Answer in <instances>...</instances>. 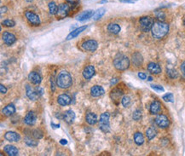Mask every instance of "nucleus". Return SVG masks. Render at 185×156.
I'll return each instance as SVG.
<instances>
[{"label":"nucleus","instance_id":"1","mask_svg":"<svg viewBox=\"0 0 185 156\" xmlns=\"http://www.w3.org/2000/svg\"><path fill=\"white\" fill-rule=\"evenodd\" d=\"M169 32V25L167 23L160 21L154 22L151 28V33L153 37L155 38H162Z\"/></svg>","mask_w":185,"mask_h":156},{"label":"nucleus","instance_id":"2","mask_svg":"<svg viewBox=\"0 0 185 156\" xmlns=\"http://www.w3.org/2000/svg\"><path fill=\"white\" fill-rule=\"evenodd\" d=\"M73 84L71 74L66 70L61 71L56 78V85L62 89H67Z\"/></svg>","mask_w":185,"mask_h":156},{"label":"nucleus","instance_id":"3","mask_svg":"<svg viewBox=\"0 0 185 156\" xmlns=\"http://www.w3.org/2000/svg\"><path fill=\"white\" fill-rule=\"evenodd\" d=\"M114 66L119 71H125L130 67V60L124 54H118L114 60Z\"/></svg>","mask_w":185,"mask_h":156},{"label":"nucleus","instance_id":"4","mask_svg":"<svg viewBox=\"0 0 185 156\" xmlns=\"http://www.w3.org/2000/svg\"><path fill=\"white\" fill-rule=\"evenodd\" d=\"M109 119H110V114L105 112L102 114L99 119V128L102 131L107 133L110 130V123H109Z\"/></svg>","mask_w":185,"mask_h":156},{"label":"nucleus","instance_id":"5","mask_svg":"<svg viewBox=\"0 0 185 156\" xmlns=\"http://www.w3.org/2000/svg\"><path fill=\"white\" fill-rule=\"evenodd\" d=\"M139 23H140L141 29L143 32H148L151 30L154 22L149 16H143L139 19Z\"/></svg>","mask_w":185,"mask_h":156},{"label":"nucleus","instance_id":"6","mask_svg":"<svg viewBox=\"0 0 185 156\" xmlns=\"http://www.w3.org/2000/svg\"><path fill=\"white\" fill-rule=\"evenodd\" d=\"M69 12H70V7H69L68 4L63 3L58 6V10H57L56 15L58 19H63L67 17L69 14Z\"/></svg>","mask_w":185,"mask_h":156},{"label":"nucleus","instance_id":"7","mask_svg":"<svg viewBox=\"0 0 185 156\" xmlns=\"http://www.w3.org/2000/svg\"><path fill=\"white\" fill-rule=\"evenodd\" d=\"M155 121L156 125L160 128H167L170 125V121L168 118L164 114H159L156 116Z\"/></svg>","mask_w":185,"mask_h":156},{"label":"nucleus","instance_id":"8","mask_svg":"<svg viewBox=\"0 0 185 156\" xmlns=\"http://www.w3.org/2000/svg\"><path fill=\"white\" fill-rule=\"evenodd\" d=\"M25 15H26L27 21L29 22L32 25H34V26H38L40 24V18L39 16L35 14L34 12L32 11H26L25 13Z\"/></svg>","mask_w":185,"mask_h":156},{"label":"nucleus","instance_id":"9","mask_svg":"<svg viewBox=\"0 0 185 156\" xmlns=\"http://www.w3.org/2000/svg\"><path fill=\"white\" fill-rule=\"evenodd\" d=\"M97 47H98V44L94 39H89V40L85 41L82 44V48L84 49L85 50H86V51H95L97 49Z\"/></svg>","mask_w":185,"mask_h":156},{"label":"nucleus","instance_id":"10","mask_svg":"<svg viewBox=\"0 0 185 156\" xmlns=\"http://www.w3.org/2000/svg\"><path fill=\"white\" fill-rule=\"evenodd\" d=\"M26 92L27 97L31 100H37L38 97H39V94L38 92L37 89H34L30 85L26 86Z\"/></svg>","mask_w":185,"mask_h":156},{"label":"nucleus","instance_id":"11","mask_svg":"<svg viewBox=\"0 0 185 156\" xmlns=\"http://www.w3.org/2000/svg\"><path fill=\"white\" fill-rule=\"evenodd\" d=\"M2 38H3V40L7 45H11L15 43L16 41V38L13 34L11 33H9V32H4L2 34Z\"/></svg>","mask_w":185,"mask_h":156},{"label":"nucleus","instance_id":"12","mask_svg":"<svg viewBox=\"0 0 185 156\" xmlns=\"http://www.w3.org/2000/svg\"><path fill=\"white\" fill-rule=\"evenodd\" d=\"M37 120V116L35 114V113L33 111L28 112L26 114V115L24 118V123L27 125V126H33L35 124Z\"/></svg>","mask_w":185,"mask_h":156},{"label":"nucleus","instance_id":"13","mask_svg":"<svg viewBox=\"0 0 185 156\" xmlns=\"http://www.w3.org/2000/svg\"><path fill=\"white\" fill-rule=\"evenodd\" d=\"M28 79H29V81L32 84L38 86L41 83V81H42V77H41V75L38 73L34 71V72H31L28 74Z\"/></svg>","mask_w":185,"mask_h":156},{"label":"nucleus","instance_id":"14","mask_svg":"<svg viewBox=\"0 0 185 156\" xmlns=\"http://www.w3.org/2000/svg\"><path fill=\"white\" fill-rule=\"evenodd\" d=\"M94 74H95V67H93L92 65H89V66L85 67L83 71V77L85 79H90Z\"/></svg>","mask_w":185,"mask_h":156},{"label":"nucleus","instance_id":"15","mask_svg":"<svg viewBox=\"0 0 185 156\" xmlns=\"http://www.w3.org/2000/svg\"><path fill=\"white\" fill-rule=\"evenodd\" d=\"M4 138L9 142H18L21 139V136L15 131H7L4 134Z\"/></svg>","mask_w":185,"mask_h":156},{"label":"nucleus","instance_id":"16","mask_svg":"<svg viewBox=\"0 0 185 156\" xmlns=\"http://www.w3.org/2000/svg\"><path fill=\"white\" fill-rule=\"evenodd\" d=\"M57 102L61 106H67L71 103V97L67 94H62L57 97Z\"/></svg>","mask_w":185,"mask_h":156},{"label":"nucleus","instance_id":"17","mask_svg":"<svg viewBox=\"0 0 185 156\" xmlns=\"http://www.w3.org/2000/svg\"><path fill=\"white\" fill-rule=\"evenodd\" d=\"M93 15H94V11L91 10H85V11L80 13V14L76 17V20H77V21H79V22H84V21L89 20L90 17H92Z\"/></svg>","mask_w":185,"mask_h":156},{"label":"nucleus","instance_id":"18","mask_svg":"<svg viewBox=\"0 0 185 156\" xmlns=\"http://www.w3.org/2000/svg\"><path fill=\"white\" fill-rule=\"evenodd\" d=\"M148 70L149 73H151L153 74H159L161 73V67H159V64L155 62H149L148 64Z\"/></svg>","mask_w":185,"mask_h":156},{"label":"nucleus","instance_id":"19","mask_svg":"<svg viewBox=\"0 0 185 156\" xmlns=\"http://www.w3.org/2000/svg\"><path fill=\"white\" fill-rule=\"evenodd\" d=\"M63 119L67 123V124H72L74 123L75 119V113L72 109H68L63 114Z\"/></svg>","mask_w":185,"mask_h":156},{"label":"nucleus","instance_id":"20","mask_svg":"<svg viewBox=\"0 0 185 156\" xmlns=\"http://www.w3.org/2000/svg\"><path fill=\"white\" fill-rule=\"evenodd\" d=\"M86 28H87V26H80V27H78V28H76V29L74 30L73 32H71L70 34L67 35V37L66 39H67V40H71V39H73V38H74L78 37V35L81 34V33H83Z\"/></svg>","mask_w":185,"mask_h":156},{"label":"nucleus","instance_id":"21","mask_svg":"<svg viewBox=\"0 0 185 156\" xmlns=\"http://www.w3.org/2000/svg\"><path fill=\"white\" fill-rule=\"evenodd\" d=\"M104 93H105V90H104L103 88L100 86H94L93 87H91V89H90V95L94 97L103 96Z\"/></svg>","mask_w":185,"mask_h":156},{"label":"nucleus","instance_id":"22","mask_svg":"<svg viewBox=\"0 0 185 156\" xmlns=\"http://www.w3.org/2000/svg\"><path fill=\"white\" fill-rule=\"evenodd\" d=\"M3 114L5 116H11L13 115L15 113V107L14 106V104L10 103L8 104L7 106H5L3 110H2Z\"/></svg>","mask_w":185,"mask_h":156},{"label":"nucleus","instance_id":"23","mask_svg":"<svg viewBox=\"0 0 185 156\" xmlns=\"http://www.w3.org/2000/svg\"><path fill=\"white\" fill-rule=\"evenodd\" d=\"M161 109V104L159 101H154L151 104H150V108H149V111L152 114H157Z\"/></svg>","mask_w":185,"mask_h":156},{"label":"nucleus","instance_id":"24","mask_svg":"<svg viewBox=\"0 0 185 156\" xmlns=\"http://www.w3.org/2000/svg\"><path fill=\"white\" fill-rule=\"evenodd\" d=\"M132 62L136 67H141L143 62V58L139 52H136L132 55Z\"/></svg>","mask_w":185,"mask_h":156},{"label":"nucleus","instance_id":"25","mask_svg":"<svg viewBox=\"0 0 185 156\" xmlns=\"http://www.w3.org/2000/svg\"><path fill=\"white\" fill-rule=\"evenodd\" d=\"M4 151L7 153L8 155L16 156L19 154V150L16 149V147L13 145H6L4 147Z\"/></svg>","mask_w":185,"mask_h":156},{"label":"nucleus","instance_id":"26","mask_svg":"<svg viewBox=\"0 0 185 156\" xmlns=\"http://www.w3.org/2000/svg\"><path fill=\"white\" fill-rule=\"evenodd\" d=\"M85 120L89 125L93 126V125H95V124L97 123L98 119H97V116H96V114H94L92 112H89L85 116Z\"/></svg>","mask_w":185,"mask_h":156},{"label":"nucleus","instance_id":"27","mask_svg":"<svg viewBox=\"0 0 185 156\" xmlns=\"http://www.w3.org/2000/svg\"><path fill=\"white\" fill-rule=\"evenodd\" d=\"M123 91L119 89H115L111 91V94H110V97H111L112 100L115 102H117L116 101H119L120 99V97L122 96Z\"/></svg>","mask_w":185,"mask_h":156},{"label":"nucleus","instance_id":"28","mask_svg":"<svg viewBox=\"0 0 185 156\" xmlns=\"http://www.w3.org/2000/svg\"><path fill=\"white\" fill-rule=\"evenodd\" d=\"M107 30H108V32H110L111 34H118L119 32H120V26H119L118 24H116V23H110V24H108V26H107Z\"/></svg>","mask_w":185,"mask_h":156},{"label":"nucleus","instance_id":"29","mask_svg":"<svg viewBox=\"0 0 185 156\" xmlns=\"http://www.w3.org/2000/svg\"><path fill=\"white\" fill-rule=\"evenodd\" d=\"M134 142L138 146L143 144V142H144V137H143V135L141 133V132H136V133L134 134Z\"/></svg>","mask_w":185,"mask_h":156},{"label":"nucleus","instance_id":"30","mask_svg":"<svg viewBox=\"0 0 185 156\" xmlns=\"http://www.w3.org/2000/svg\"><path fill=\"white\" fill-rule=\"evenodd\" d=\"M106 13V9L105 8H101L99 10H97L95 13H94V15H93L92 18L94 21H97V20H99L100 18H102L103 15Z\"/></svg>","mask_w":185,"mask_h":156},{"label":"nucleus","instance_id":"31","mask_svg":"<svg viewBox=\"0 0 185 156\" xmlns=\"http://www.w3.org/2000/svg\"><path fill=\"white\" fill-rule=\"evenodd\" d=\"M24 142L28 147H36L38 145V142L34 138H31V137H25L24 138Z\"/></svg>","mask_w":185,"mask_h":156},{"label":"nucleus","instance_id":"32","mask_svg":"<svg viewBox=\"0 0 185 156\" xmlns=\"http://www.w3.org/2000/svg\"><path fill=\"white\" fill-rule=\"evenodd\" d=\"M156 134H157V131L153 127H150V128H148V130H146V137L148 138V140H152L153 138H155Z\"/></svg>","mask_w":185,"mask_h":156},{"label":"nucleus","instance_id":"33","mask_svg":"<svg viewBox=\"0 0 185 156\" xmlns=\"http://www.w3.org/2000/svg\"><path fill=\"white\" fill-rule=\"evenodd\" d=\"M49 10H50V13L51 15H56L57 10H58V6L56 5L55 2H50L49 3Z\"/></svg>","mask_w":185,"mask_h":156},{"label":"nucleus","instance_id":"34","mask_svg":"<svg viewBox=\"0 0 185 156\" xmlns=\"http://www.w3.org/2000/svg\"><path fill=\"white\" fill-rule=\"evenodd\" d=\"M167 75L170 77L171 78H176L178 77V71L174 68H167Z\"/></svg>","mask_w":185,"mask_h":156},{"label":"nucleus","instance_id":"35","mask_svg":"<svg viewBox=\"0 0 185 156\" xmlns=\"http://www.w3.org/2000/svg\"><path fill=\"white\" fill-rule=\"evenodd\" d=\"M162 99L167 102H174V97L172 93H167L166 95H164Z\"/></svg>","mask_w":185,"mask_h":156},{"label":"nucleus","instance_id":"36","mask_svg":"<svg viewBox=\"0 0 185 156\" xmlns=\"http://www.w3.org/2000/svg\"><path fill=\"white\" fill-rule=\"evenodd\" d=\"M142 117H143V114H142V111H141L140 109H137V110H135L133 112V114H132V118H133L134 120H140L142 119Z\"/></svg>","mask_w":185,"mask_h":156},{"label":"nucleus","instance_id":"37","mask_svg":"<svg viewBox=\"0 0 185 156\" xmlns=\"http://www.w3.org/2000/svg\"><path fill=\"white\" fill-rule=\"evenodd\" d=\"M121 103H122V105L125 108L129 107L130 104H131V98H130V97H128V96H124V97L121 98Z\"/></svg>","mask_w":185,"mask_h":156},{"label":"nucleus","instance_id":"38","mask_svg":"<svg viewBox=\"0 0 185 156\" xmlns=\"http://www.w3.org/2000/svg\"><path fill=\"white\" fill-rule=\"evenodd\" d=\"M155 15H156V18L158 21H160V22H164V20L166 19V14L163 11H155Z\"/></svg>","mask_w":185,"mask_h":156},{"label":"nucleus","instance_id":"39","mask_svg":"<svg viewBox=\"0 0 185 156\" xmlns=\"http://www.w3.org/2000/svg\"><path fill=\"white\" fill-rule=\"evenodd\" d=\"M2 24L4 26H7V27H13V26H15V22L13 20H4V22H2Z\"/></svg>","mask_w":185,"mask_h":156},{"label":"nucleus","instance_id":"40","mask_svg":"<svg viewBox=\"0 0 185 156\" xmlns=\"http://www.w3.org/2000/svg\"><path fill=\"white\" fill-rule=\"evenodd\" d=\"M33 136H34L36 139H41V138H43V132H42L40 130H38L37 129V130H34Z\"/></svg>","mask_w":185,"mask_h":156},{"label":"nucleus","instance_id":"41","mask_svg":"<svg viewBox=\"0 0 185 156\" xmlns=\"http://www.w3.org/2000/svg\"><path fill=\"white\" fill-rule=\"evenodd\" d=\"M151 88L153 90H155L157 92H161V91L165 90L162 86H159V85H151Z\"/></svg>","mask_w":185,"mask_h":156},{"label":"nucleus","instance_id":"42","mask_svg":"<svg viewBox=\"0 0 185 156\" xmlns=\"http://www.w3.org/2000/svg\"><path fill=\"white\" fill-rule=\"evenodd\" d=\"M121 3H125V4H134L135 2L139 1V0H119Z\"/></svg>","mask_w":185,"mask_h":156},{"label":"nucleus","instance_id":"43","mask_svg":"<svg viewBox=\"0 0 185 156\" xmlns=\"http://www.w3.org/2000/svg\"><path fill=\"white\" fill-rule=\"evenodd\" d=\"M180 69H181V72H182V74H183V76L185 78V61L183 62V63L181 64V67H180Z\"/></svg>","mask_w":185,"mask_h":156},{"label":"nucleus","instance_id":"44","mask_svg":"<svg viewBox=\"0 0 185 156\" xmlns=\"http://www.w3.org/2000/svg\"><path fill=\"white\" fill-rule=\"evenodd\" d=\"M67 3L72 4V5H76L79 3V0H66Z\"/></svg>","mask_w":185,"mask_h":156},{"label":"nucleus","instance_id":"45","mask_svg":"<svg viewBox=\"0 0 185 156\" xmlns=\"http://www.w3.org/2000/svg\"><path fill=\"white\" fill-rule=\"evenodd\" d=\"M0 90H1V93L2 94H5V93L7 92V88L4 86V85H0Z\"/></svg>","mask_w":185,"mask_h":156},{"label":"nucleus","instance_id":"46","mask_svg":"<svg viewBox=\"0 0 185 156\" xmlns=\"http://www.w3.org/2000/svg\"><path fill=\"white\" fill-rule=\"evenodd\" d=\"M138 77L141 78V79H143V80H144L147 78V75L145 74L144 73H138Z\"/></svg>","mask_w":185,"mask_h":156},{"label":"nucleus","instance_id":"47","mask_svg":"<svg viewBox=\"0 0 185 156\" xmlns=\"http://www.w3.org/2000/svg\"><path fill=\"white\" fill-rule=\"evenodd\" d=\"M118 81H119V78H113L111 81H110V84H111V86H115V84H117V82Z\"/></svg>","mask_w":185,"mask_h":156},{"label":"nucleus","instance_id":"48","mask_svg":"<svg viewBox=\"0 0 185 156\" xmlns=\"http://www.w3.org/2000/svg\"><path fill=\"white\" fill-rule=\"evenodd\" d=\"M6 11H7V7H4V6L1 7V15H3Z\"/></svg>","mask_w":185,"mask_h":156},{"label":"nucleus","instance_id":"49","mask_svg":"<svg viewBox=\"0 0 185 156\" xmlns=\"http://www.w3.org/2000/svg\"><path fill=\"white\" fill-rule=\"evenodd\" d=\"M60 143L62 145H66L67 143V140H65V139H62L61 141H60Z\"/></svg>","mask_w":185,"mask_h":156},{"label":"nucleus","instance_id":"50","mask_svg":"<svg viewBox=\"0 0 185 156\" xmlns=\"http://www.w3.org/2000/svg\"><path fill=\"white\" fill-rule=\"evenodd\" d=\"M51 126H53L54 128H60V125H55L54 123H51Z\"/></svg>","mask_w":185,"mask_h":156},{"label":"nucleus","instance_id":"51","mask_svg":"<svg viewBox=\"0 0 185 156\" xmlns=\"http://www.w3.org/2000/svg\"><path fill=\"white\" fill-rule=\"evenodd\" d=\"M105 3H107V0H101L100 4H105Z\"/></svg>","mask_w":185,"mask_h":156},{"label":"nucleus","instance_id":"52","mask_svg":"<svg viewBox=\"0 0 185 156\" xmlns=\"http://www.w3.org/2000/svg\"><path fill=\"white\" fill-rule=\"evenodd\" d=\"M148 81H152V80H153V78H152V77H148Z\"/></svg>","mask_w":185,"mask_h":156},{"label":"nucleus","instance_id":"53","mask_svg":"<svg viewBox=\"0 0 185 156\" xmlns=\"http://www.w3.org/2000/svg\"><path fill=\"white\" fill-rule=\"evenodd\" d=\"M26 1H27V2H32L33 0H26Z\"/></svg>","mask_w":185,"mask_h":156},{"label":"nucleus","instance_id":"54","mask_svg":"<svg viewBox=\"0 0 185 156\" xmlns=\"http://www.w3.org/2000/svg\"><path fill=\"white\" fill-rule=\"evenodd\" d=\"M183 24H184V26H185V19L183 20Z\"/></svg>","mask_w":185,"mask_h":156}]
</instances>
